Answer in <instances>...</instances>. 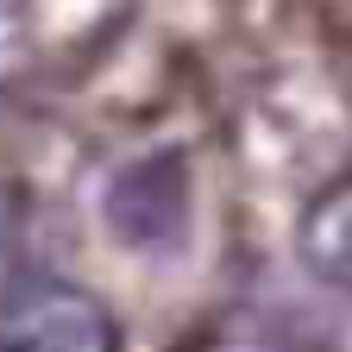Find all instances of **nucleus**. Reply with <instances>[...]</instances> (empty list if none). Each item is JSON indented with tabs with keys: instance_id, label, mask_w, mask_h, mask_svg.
<instances>
[{
	"instance_id": "f03ea898",
	"label": "nucleus",
	"mask_w": 352,
	"mask_h": 352,
	"mask_svg": "<svg viewBox=\"0 0 352 352\" xmlns=\"http://www.w3.org/2000/svg\"><path fill=\"white\" fill-rule=\"evenodd\" d=\"M0 352H113V327L82 289L44 283V289H25L7 308Z\"/></svg>"
},
{
	"instance_id": "f257e3e1",
	"label": "nucleus",
	"mask_w": 352,
	"mask_h": 352,
	"mask_svg": "<svg viewBox=\"0 0 352 352\" xmlns=\"http://www.w3.org/2000/svg\"><path fill=\"white\" fill-rule=\"evenodd\" d=\"M107 233L126 252H176L189 233V164L183 151H145L107 176Z\"/></svg>"
},
{
	"instance_id": "39448f33",
	"label": "nucleus",
	"mask_w": 352,
	"mask_h": 352,
	"mask_svg": "<svg viewBox=\"0 0 352 352\" xmlns=\"http://www.w3.org/2000/svg\"><path fill=\"white\" fill-rule=\"evenodd\" d=\"M7 227H13V214H7V189H0V252H7Z\"/></svg>"
},
{
	"instance_id": "7ed1b4c3",
	"label": "nucleus",
	"mask_w": 352,
	"mask_h": 352,
	"mask_svg": "<svg viewBox=\"0 0 352 352\" xmlns=\"http://www.w3.org/2000/svg\"><path fill=\"white\" fill-rule=\"evenodd\" d=\"M302 264L327 289L352 296V183H333L302 214Z\"/></svg>"
},
{
	"instance_id": "20e7f679",
	"label": "nucleus",
	"mask_w": 352,
	"mask_h": 352,
	"mask_svg": "<svg viewBox=\"0 0 352 352\" xmlns=\"http://www.w3.org/2000/svg\"><path fill=\"white\" fill-rule=\"evenodd\" d=\"M25 32H32V0H0V82L25 57Z\"/></svg>"
}]
</instances>
